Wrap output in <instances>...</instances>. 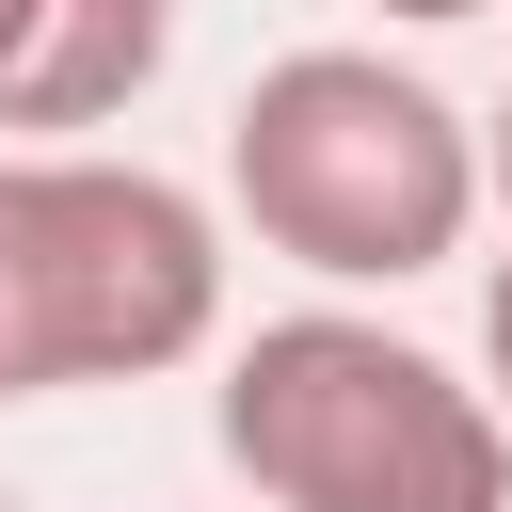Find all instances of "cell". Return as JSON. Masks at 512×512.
<instances>
[{"label": "cell", "instance_id": "1", "mask_svg": "<svg viewBox=\"0 0 512 512\" xmlns=\"http://www.w3.org/2000/svg\"><path fill=\"white\" fill-rule=\"evenodd\" d=\"M224 208L320 288H416L480 224V128L384 48H288L224 112Z\"/></svg>", "mask_w": 512, "mask_h": 512}, {"label": "cell", "instance_id": "2", "mask_svg": "<svg viewBox=\"0 0 512 512\" xmlns=\"http://www.w3.org/2000/svg\"><path fill=\"white\" fill-rule=\"evenodd\" d=\"M208 432L256 512H512V416L352 304L256 320L224 352Z\"/></svg>", "mask_w": 512, "mask_h": 512}, {"label": "cell", "instance_id": "3", "mask_svg": "<svg viewBox=\"0 0 512 512\" xmlns=\"http://www.w3.org/2000/svg\"><path fill=\"white\" fill-rule=\"evenodd\" d=\"M224 336V224L144 160L0 144V400L160 384Z\"/></svg>", "mask_w": 512, "mask_h": 512}, {"label": "cell", "instance_id": "4", "mask_svg": "<svg viewBox=\"0 0 512 512\" xmlns=\"http://www.w3.org/2000/svg\"><path fill=\"white\" fill-rule=\"evenodd\" d=\"M176 64V0H32L0 48V128L16 160H64V128H112Z\"/></svg>", "mask_w": 512, "mask_h": 512}, {"label": "cell", "instance_id": "5", "mask_svg": "<svg viewBox=\"0 0 512 512\" xmlns=\"http://www.w3.org/2000/svg\"><path fill=\"white\" fill-rule=\"evenodd\" d=\"M480 368H496V416H512V256H496V288H480Z\"/></svg>", "mask_w": 512, "mask_h": 512}, {"label": "cell", "instance_id": "6", "mask_svg": "<svg viewBox=\"0 0 512 512\" xmlns=\"http://www.w3.org/2000/svg\"><path fill=\"white\" fill-rule=\"evenodd\" d=\"M480 192L512 208V96H496V128H480Z\"/></svg>", "mask_w": 512, "mask_h": 512}, {"label": "cell", "instance_id": "7", "mask_svg": "<svg viewBox=\"0 0 512 512\" xmlns=\"http://www.w3.org/2000/svg\"><path fill=\"white\" fill-rule=\"evenodd\" d=\"M368 16H400V32H448V16H496V0H368Z\"/></svg>", "mask_w": 512, "mask_h": 512}, {"label": "cell", "instance_id": "8", "mask_svg": "<svg viewBox=\"0 0 512 512\" xmlns=\"http://www.w3.org/2000/svg\"><path fill=\"white\" fill-rule=\"evenodd\" d=\"M16 16H32V0H0V48H16Z\"/></svg>", "mask_w": 512, "mask_h": 512}, {"label": "cell", "instance_id": "9", "mask_svg": "<svg viewBox=\"0 0 512 512\" xmlns=\"http://www.w3.org/2000/svg\"><path fill=\"white\" fill-rule=\"evenodd\" d=\"M0 512H16V496H0Z\"/></svg>", "mask_w": 512, "mask_h": 512}]
</instances>
